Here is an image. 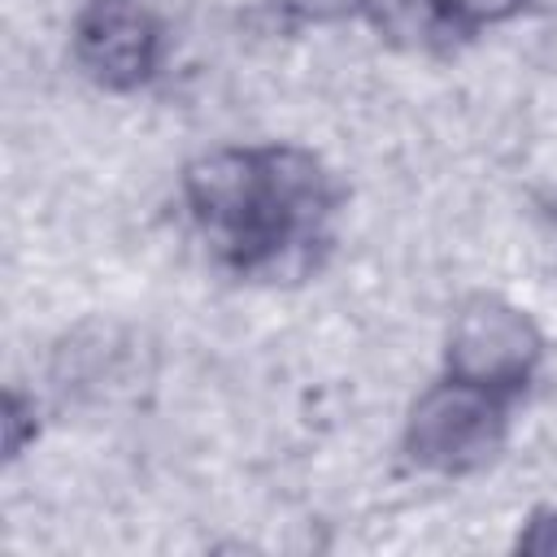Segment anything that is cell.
Masks as SVG:
<instances>
[{
	"label": "cell",
	"instance_id": "6da1fadb",
	"mask_svg": "<svg viewBox=\"0 0 557 557\" xmlns=\"http://www.w3.org/2000/svg\"><path fill=\"white\" fill-rule=\"evenodd\" d=\"M196 218L244 261L292 244L326 205L318 165L305 152H213L187 170Z\"/></svg>",
	"mask_w": 557,
	"mask_h": 557
},
{
	"label": "cell",
	"instance_id": "7a4b0ae2",
	"mask_svg": "<svg viewBox=\"0 0 557 557\" xmlns=\"http://www.w3.org/2000/svg\"><path fill=\"white\" fill-rule=\"evenodd\" d=\"M500 440H505V413L496 392H483L461 379L435 383L426 396H418L405 426V444L413 461L444 474L483 466L500 448Z\"/></svg>",
	"mask_w": 557,
	"mask_h": 557
},
{
	"label": "cell",
	"instance_id": "3957f363",
	"mask_svg": "<svg viewBox=\"0 0 557 557\" xmlns=\"http://www.w3.org/2000/svg\"><path fill=\"white\" fill-rule=\"evenodd\" d=\"M544 352L535 322L500 296H474L457 309L448 326V379L474 383L483 392L522 387Z\"/></svg>",
	"mask_w": 557,
	"mask_h": 557
},
{
	"label": "cell",
	"instance_id": "277c9868",
	"mask_svg": "<svg viewBox=\"0 0 557 557\" xmlns=\"http://www.w3.org/2000/svg\"><path fill=\"white\" fill-rule=\"evenodd\" d=\"M161 26L139 0H87L74 22V57L100 87H135L157 70Z\"/></svg>",
	"mask_w": 557,
	"mask_h": 557
},
{
	"label": "cell",
	"instance_id": "5b68a950",
	"mask_svg": "<svg viewBox=\"0 0 557 557\" xmlns=\"http://www.w3.org/2000/svg\"><path fill=\"white\" fill-rule=\"evenodd\" d=\"M527 0H435V9L457 22V26H496V22H509L513 13H522Z\"/></svg>",
	"mask_w": 557,
	"mask_h": 557
},
{
	"label": "cell",
	"instance_id": "8992f818",
	"mask_svg": "<svg viewBox=\"0 0 557 557\" xmlns=\"http://www.w3.org/2000/svg\"><path fill=\"white\" fill-rule=\"evenodd\" d=\"M274 4L296 13V17H309V22H335V17L357 13L366 0H274Z\"/></svg>",
	"mask_w": 557,
	"mask_h": 557
},
{
	"label": "cell",
	"instance_id": "52a82bcc",
	"mask_svg": "<svg viewBox=\"0 0 557 557\" xmlns=\"http://www.w3.org/2000/svg\"><path fill=\"white\" fill-rule=\"evenodd\" d=\"M522 548H531V553H553V548H557V513H540V518L531 522V531L522 535Z\"/></svg>",
	"mask_w": 557,
	"mask_h": 557
}]
</instances>
